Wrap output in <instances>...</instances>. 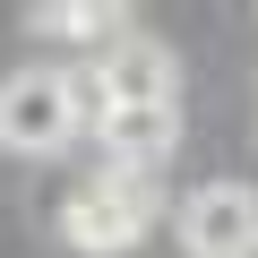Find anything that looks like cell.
I'll return each mask as SVG.
<instances>
[{"mask_svg":"<svg viewBox=\"0 0 258 258\" xmlns=\"http://www.w3.org/2000/svg\"><path fill=\"white\" fill-rule=\"evenodd\" d=\"M95 120V103H86V78L78 69H60V60H43V69H18V78H0V147L9 155H60L78 129Z\"/></svg>","mask_w":258,"mask_h":258,"instance_id":"obj_1","label":"cell"},{"mask_svg":"<svg viewBox=\"0 0 258 258\" xmlns=\"http://www.w3.org/2000/svg\"><path fill=\"white\" fill-rule=\"evenodd\" d=\"M155 207H164V181H155V172L103 164L95 181H78V189L60 198V241L86 249V258H112V249H129V241L155 224Z\"/></svg>","mask_w":258,"mask_h":258,"instance_id":"obj_2","label":"cell"},{"mask_svg":"<svg viewBox=\"0 0 258 258\" xmlns=\"http://www.w3.org/2000/svg\"><path fill=\"white\" fill-rule=\"evenodd\" d=\"M35 35H78V43L112 52V43L129 35V18L112 9V0H86V9H35Z\"/></svg>","mask_w":258,"mask_h":258,"instance_id":"obj_6","label":"cell"},{"mask_svg":"<svg viewBox=\"0 0 258 258\" xmlns=\"http://www.w3.org/2000/svg\"><path fill=\"white\" fill-rule=\"evenodd\" d=\"M95 138L112 164H138V172H164L172 147H181V103H147V112H95Z\"/></svg>","mask_w":258,"mask_h":258,"instance_id":"obj_5","label":"cell"},{"mask_svg":"<svg viewBox=\"0 0 258 258\" xmlns=\"http://www.w3.org/2000/svg\"><path fill=\"white\" fill-rule=\"evenodd\" d=\"M181 249L189 258H258V189L249 181H198L181 207Z\"/></svg>","mask_w":258,"mask_h":258,"instance_id":"obj_4","label":"cell"},{"mask_svg":"<svg viewBox=\"0 0 258 258\" xmlns=\"http://www.w3.org/2000/svg\"><path fill=\"white\" fill-rule=\"evenodd\" d=\"M78 69H86V103H95V112H147V103H181V69H172V52H164L155 35H138V26H129L112 52L78 60Z\"/></svg>","mask_w":258,"mask_h":258,"instance_id":"obj_3","label":"cell"}]
</instances>
